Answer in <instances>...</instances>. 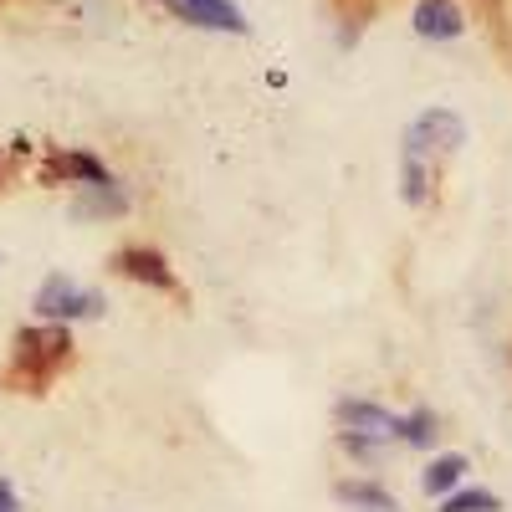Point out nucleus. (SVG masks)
<instances>
[{"instance_id":"6e6552de","label":"nucleus","mask_w":512,"mask_h":512,"mask_svg":"<svg viewBox=\"0 0 512 512\" xmlns=\"http://www.w3.org/2000/svg\"><path fill=\"white\" fill-rule=\"evenodd\" d=\"M461 477H466V456L446 451V456H436L431 466H425V492H431V497H441V492H451Z\"/></svg>"},{"instance_id":"f257e3e1","label":"nucleus","mask_w":512,"mask_h":512,"mask_svg":"<svg viewBox=\"0 0 512 512\" xmlns=\"http://www.w3.org/2000/svg\"><path fill=\"white\" fill-rule=\"evenodd\" d=\"M466 139V128L456 113L436 108V113H425L410 134H405V200H425V185H431V169H425V159H446L456 154V144Z\"/></svg>"},{"instance_id":"7ed1b4c3","label":"nucleus","mask_w":512,"mask_h":512,"mask_svg":"<svg viewBox=\"0 0 512 512\" xmlns=\"http://www.w3.org/2000/svg\"><path fill=\"white\" fill-rule=\"evenodd\" d=\"M36 308L47 313V318H82V313H98L103 303H98L93 292H77L67 277H52L47 287L36 292Z\"/></svg>"},{"instance_id":"f03ea898","label":"nucleus","mask_w":512,"mask_h":512,"mask_svg":"<svg viewBox=\"0 0 512 512\" xmlns=\"http://www.w3.org/2000/svg\"><path fill=\"white\" fill-rule=\"evenodd\" d=\"M67 349H72L67 328H21L16 333V359L26 369H52L57 359H67Z\"/></svg>"},{"instance_id":"ddd939ff","label":"nucleus","mask_w":512,"mask_h":512,"mask_svg":"<svg viewBox=\"0 0 512 512\" xmlns=\"http://www.w3.org/2000/svg\"><path fill=\"white\" fill-rule=\"evenodd\" d=\"M400 436H405L410 446H425V441L436 436V415H431V410H415V415H405V420H400Z\"/></svg>"},{"instance_id":"2eb2a0df","label":"nucleus","mask_w":512,"mask_h":512,"mask_svg":"<svg viewBox=\"0 0 512 512\" xmlns=\"http://www.w3.org/2000/svg\"><path fill=\"white\" fill-rule=\"evenodd\" d=\"M0 180H6V154H0Z\"/></svg>"},{"instance_id":"9b49d317","label":"nucleus","mask_w":512,"mask_h":512,"mask_svg":"<svg viewBox=\"0 0 512 512\" xmlns=\"http://www.w3.org/2000/svg\"><path fill=\"white\" fill-rule=\"evenodd\" d=\"M338 497H344V502H359V507H369V512H395L390 497H384L379 487H364V482H344V487H338Z\"/></svg>"},{"instance_id":"1a4fd4ad","label":"nucleus","mask_w":512,"mask_h":512,"mask_svg":"<svg viewBox=\"0 0 512 512\" xmlns=\"http://www.w3.org/2000/svg\"><path fill=\"white\" fill-rule=\"evenodd\" d=\"M72 210H77V216H123V210H128V200H123V195L113 190V180H108V185H93V190L82 195Z\"/></svg>"},{"instance_id":"423d86ee","label":"nucleus","mask_w":512,"mask_h":512,"mask_svg":"<svg viewBox=\"0 0 512 512\" xmlns=\"http://www.w3.org/2000/svg\"><path fill=\"white\" fill-rule=\"evenodd\" d=\"M118 272H128L134 282H149V287H175V272H169V262L159 251H149V246H128L123 256H118Z\"/></svg>"},{"instance_id":"39448f33","label":"nucleus","mask_w":512,"mask_h":512,"mask_svg":"<svg viewBox=\"0 0 512 512\" xmlns=\"http://www.w3.org/2000/svg\"><path fill=\"white\" fill-rule=\"evenodd\" d=\"M338 420L349 425V436H395V431H400V420L384 415V410L369 405V400H344V405H338Z\"/></svg>"},{"instance_id":"20e7f679","label":"nucleus","mask_w":512,"mask_h":512,"mask_svg":"<svg viewBox=\"0 0 512 512\" xmlns=\"http://www.w3.org/2000/svg\"><path fill=\"white\" fill-rule=\"evenodd\" d=\"M461 26H466V16H461L456 0H420V6H415V31L420 36L451 41V36H461Z\"/></svg>"},{"instance_id":"4468645a","label":"nucleus","mask_w":512,"mask_h":512,"mask_svg":"<svg viewBox=\"0 0 512 512\" xmlns=\"http://www.w3.org/2000/svg\"><path fill=\"white\" fill-rule=\"evenodd\" d=\"M0 512H21V507H16V492H11L6 482H0Z\"/></svg>"},{"instance_id":"f8f14e48","label":"nucleus","mask_w":512,"mask_h":512,"mask_svg":"<svg viewBox=\"0 0 512 512\" xmlns=\"http://www.w3.org/2000/svg\"><path fill=\"white\" fill-rule=\"evenodd\" d=\"M441 512H497V497H492L487 487H477V492H456V497H446Z\"/></svg>"},{"instance_id":"0eeeda50","label":"nucleus","mask_w":512,"mask_h":512,"mask_svg":"<svg viewBox=\"0 0 512 512\" xmlns=\"http://www.w3.org/2000/svg\"><path fill=\"white\" fill-rule=\"evenodd\" d=\"M185 11H190V21H200V26H216V31H246V21H241V11L231 6V0H185Z\"/></svg>"},{"instance_id":"9d476101","label":"nucleus","mask_w":512,"mask_h":512,"mask_svg":"<svg viewBox=\"0 0 512 512\" xmlns=\"http://www.w3.org/2000/svg\"><path fill=\"white\" fill-rule=\"evenodd\" d=\"M57 175H72V180H88V185H108V169L98 164V159H88V154H62L52 169H47V180H57Z\"/></svg>"}]
</instances>
